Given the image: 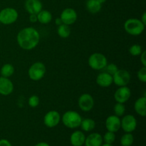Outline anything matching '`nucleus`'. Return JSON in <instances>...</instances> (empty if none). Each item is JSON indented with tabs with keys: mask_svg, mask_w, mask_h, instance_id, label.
Here are the masks:
<instances>
[{
	"mask_svg": "<svg viewBox=\"0 0 146 146\" xmlns=\"http://www.w3.org/2000/svg\"><path fill=\"white\" fill-rule=\"evenodd\" d=\"M17 43L22 49H34L38 46L40 41V34L36 29L33 27H26L18 33L17 36Z\"/></svg>",
	"mask_w": 146,
	"mask_h": 146,
	"instance_id": "nucleus-1",
	"label": "nucleus"
},
{
	"mask_svg": "<svg viewBox=\"0 0 146 146\" xmlns=\"http://www.w3.org/2000/svg\"><path fill=\"white\" fill-rule=\"evenodd\" d=\"M61 119L66 127L71 129H75L80 127L82 117L76 111H68L64 113Z\"/></svg>",
	"mask_w": 146,
	"mask_h": 146,
	"instance_id": "nucleus-2",
	"label": "nucleus"
},
{
	"mask_svg": "<svg viewBox=\"0 0 146 146\" xmlns=\"http://www.w3.org/2000/svg\"><path fill=\"white\" fill-rule=\"evenodd\" d=\"M145 24L138 19H128L124 23L125 31L132 36L141 35L145 30Z\"/></svg>",
	"mask_w": 146,
	"mask_h": 146,
	"instance_id": "nucleus-3",
	"label": "nucleus"
},
{
	"mask_svg": "<svg viewBox=\"0 0 146 146\" xmlns=\"http://www.w3.org/2000/svg\"><path fill=\"white\" fill-rule=\"evenodd\" d=\"M88 65L92 69L96 71L104 69L108 64L107 58L101 53H94L88 58Z\"/></svg>",
	"mask_w": 146,
	"mask_h": 146,
	"instance_id": "nucleus-4",
	"label": "nucleus"
},
{
	"mask_svg": "<svg viewBox=\"0 0 146 146\" xmlns=\"http://www.w3.org/2000/svg\"><path fill=\"white\" fill-rule=\"evenodd\" d=\"M46 66L42 62L37 61L29 67L28 71L29 77L31 80L38 81L42 79L46 74Z\"/></svg>",
	"mask_w": 146,
	"mask_h": 146,
	"instance_id": "nucleus-5",
	"label": "nucleus"
},
{
	"mask_svg": "<svg viewBox=\"0 0 146 146\" xmlns=\"http://www.w3.org/2000/svg\"><path fill=\"white\" fill-rule=\"evenodd\" d=\"M18 11L11 7H7L0 11V21L1 24L5 25L14 24L18 19Z\"/></svg>",
	"mask_w": 146,
	"mask_h": 146,
	"instance_id": "nucleus-6",
	"label": "nucleus"
},
{
	"mask_svg": "<svg viewBox=\"0 0 146 146\" xmlns=\"http://www.w3.org/2000/svg\"><path fill=\"white\" fill-rule=\"evenodd\" d=\"M131 74L128 71L124 69H118L113 75V81L118 86H128L131 81Z\"/></svg>",
	"mask_w": 146,
	"mask_h": 146,
	"instance_id": "nucleus-7",
	"label": "nucleus"
},
{
	"mask_svg": "<svg viewBox=\"0 0 146 146\" xmlns=\"http://www.w3.org/2000/svg\"><path fill=\"white\" fill-rule=\"evenodd\" d=\"M80 109L84 112L91 111L94 106V99L89 94H83L80 96L78 101Z\"/></svg>",
	"mask_w": 146,
	"mask_h": 146,
	"instance_id": "nucleus-8",
	"label": "nucleus"
},
{
	"mask_svg": "<svg viewBox=\"0 0 146 146\" xmlns=\"http://www.w3.org/2000/svg\"><path fill=\"white\" fill-rule=\"evenodd\" d=\"M61 121V115L56 111H50L45 114L44 117V123L50 128H54L59 124Z\"/></svg>",
	"mask_w": 146,
	"mask_h": 146,
	"instance_id": "nucleus-9",
	"label": "nucleus"
},
{
	"mask_svg": "<svg viewBox=\"0 0 146 146\" xmlns=\"http://www.w3.org/2000/svg\"><path fill=\"white\" fill-rule=\"evenodd\" d=\"M137 120L133 115H126L121 120V128L125 133H132L136 129Z\"/></svg>",
	"mask_w": 146,
	"mask_h": 146,
	"instance_id": "nucleus-10",
	"label": "nucleus"
},
{
	"mask_svg": "<svg viewBox=\"0 0 146 146\" xmlns=\"http://www.w3.org/2000/svg\"><path fill=\"white\" fill-rule=\"evenodd\" d=\"M78 15L75 9L72 8H66L62 11L60 16V19L62 23L66 25H71L76 21Z\"/></svg>",
	"mask_w": 146,
	"mask_h": 146,
	"instance_id": "nucleus-11",
	"label": "nucleus"
},
{
	"mask_svg": "<svg viewBox=\"0 0 146 146\" xmlns=\"http://www.w3.org/2000/svg\"><path fill=\"white\" fill-rule=\"evenodd\" d=\"M131 89L127 86H120L114 94V98H115L116 103L125 104L129 100V98H131Z\"/></svg>",
	"mask_w": 146,
	"mask_h": 146,
	"instance_id": "nucleus-12",
	"label": "nucleus"
},
{
	"mask_svg": "<svg viewBox=\"0 0 146 146\" xmlns=\"http://www.w3.org/2000/svg\"><path fill=\"white\" fill-rule=\"evenodd\" d=\"M106 128L107 131L115 133L121 128V119L115 115H109L106 120Z\"/></svg>",
	"mask_w": 146,
	"mask_h": 146,
	"instance_id": "nucleus-13",
	"label": "nucleus"
},
{
	"mask_svg": "<svg viewBox=\"0 0 146 146\" xmlns=\"http://www.w3.org/2000/svg\"><path fill=\"white\" fill-rule=\"evenodd\" d=\"M24 7L29 14H37L43 9L42 3L40 0H27Z\"/></svg>",
	"mask_w": 146,
	"mask_h": 146,
	"instance_id": "nucleus-14",
	"label": "nucleus"
},
{
	"mask_svg": "<svg viewBox=\"0 0 146 146\" xmlns=\"http://www.w3.org/2000/svg\"><path fill=\"white\" fill-rule=\"evenodd\" d=\"M14 91V84L9 78L0 77V94L9 96Z\"/></svg>",
	"mask_w": 146,
	"mask_h": 146,
	"instance_id": "nucleus-15",
	"label": "nucleus"
},
{
	"mask_svg": "<svg viewBox=\"0 0 146 146\" xmlns=\"http://www.w3.org/2000/svg\"><path fill=\"white\" fill-rule=\"evenodd\" d=\"M96 83L99 86L107 88L112 85L113 83V76L108 74L106 72L100 73L96 77Z\"/></svg>",
	"mask_w": 146,
	"mask_h": 146,
	"instance_id": "nucleus-16",
	"label": "nucleus"
},
{
	"mask_svg": "<svg viewBox=\"0 0 146 146\" xmlns=\"http://www.w3.org/2000/svg\"><path fill=\"white\" fill-rule=\"evenodd\" d=\"M103 142V137L101 134L98 133H93L86 137L84 144L86 146H101Z\"/></svg>",
	"mask_w": 146,
	"mask_h": 146,
	"instance_id": "nucleus-17",
	"label": "nucleus"
},
{
	"mask_svg": "<svg viewBox=\"0 0 146 146\" xmlns=\"http://www.w3.org/2000/svg\"><path fill=\"white\" fill-rule=\"evenodd\" d=\"M86 135L81 131H76L71 135L70 142L73 146H82L85 143Z\"/></svg>",
	"mask_w": 146,
	"mask_h": 146,
	"instance_id": "nucleus-18",
	"label": "nucleus"
},
{
	"mask_svg": "<svg viewBox=\"0 0 146 146\" xmlns=\"http://www.w3.org/2000/svg\"><path fill=\"white\" fill-rule=\"evenodd\" d=\"M134 109L139 115L145 117L146 115V97L142 96L136 100L134 104Z\"/></svg>",
	"mask_w": 146,
	"mask_h": 146,
	"instance_id": "nucleus-19",
	"label": "nucleus"
},
{
	"mask_svg": "<svg viewBox=\"0 0 146 146\" xmlns=\"http://www.w3.org/2000/svg\"><path fill=\"white\" fill-rule=\"evenodd\" d=\"M86 9L91 14H97L99 12L102 7V4L98 0H87Z\"/></svg>",
	"mask_w": 146,
	"mask_h": 146,
	"instance_id": "nucleus-20",
	"label": "nucleus"
},
{
	"mask_svg": "<svg viewBox=\"0 0 146 146\" xmlns=\"http://www.w3.org/2000/svg\"><path fill=\"white\" fill-rule=\"evenodd\" d=\"M38 21L42 24H47L52 20V14L47 10H41L37 14Z\"/></svg>",
	"mask_w": 146,
	"mask_h": 146,
	"instance_id": "nucleus-21",
	"label": "nucleus"
},
{
	"mask_svg": "<svg viewBox=\"0 0 146 146\" xmlns=\"http://www.w3.org/2000/svg\"><path fill=\"white\" fill-rule=\"evenodd\" d=\"M80 127L85 132L92 131L96 127V122L92 118H85L82 119Z\"/></svg>",
	"mask_w": 146,
	"mask_h": 146,
	"instance_id": "nucleus-22",
	"label": "nucleus"
},
{
	"mask_svg": "<svg viewBox=\"0 0 146 146\" xmlns=\"http://www.w3.org/2000/svg\"><path fill=\"white\" fill-rule=\"evenodd\" d=\"M71 28L69 26L64 24L58 26L57 29V34L61 38H66L69 37V36L71 35Z\"/></svg>",
	"mask_w": 146,
	"mask_h": 146,
	"instance_id": "nucleus-23",
	"label": "nucleus"
},
{
	"mask_svg": "<svg viewBox=\"0 0 146 146\" xmlns=\"http://www.w3.org/2000/svg\"><path fill=\"white\" fill-rule=\"evenodd\" d=\"M14 67L12 64H6L2 66L1 68V76L5 77V78H9L14 74Z\"/></svg>",
	"mask_w": 146,
	"mask_h": 146,
	"instance_id": "nucleus-24",
	"label": "nucleus"
},
{
	"mask_svg": "<svg viewBox=\"0 0 146 146\" xmlns=\"http://www.w3.org/2000/svg\"><path fill=\"white\" fill-rule=\"evenodd\" d=\"M134 142V137L131 133H126L121 138V144L122 146H131Z\"/></svg>",
	"mask_w": 146,
	"mask_h": 146,
	"instance_id": "nucleus-25",
	"label": "nucleus"
},
{
	"mask_svg": "<svg viewBox=\"0 0 146 146\" xmlns=\"http://www.w3.org/2000/svg\"><path fill=\"white\" fill-rule=\"evenodd\" d=\"M113 111L115 115H117L118 117L123 116L125 112V105L124 104H121V103H116V104L114 106Z\"/></svg>",
	"mask_w": 146,
	"mask_h": 146,
	"instance_id": "nucleus-26",
	"label": "nucleus"
},
{
	"mask_svg": "<svg viewBox=\"0 0 146 146\" xmlns=\"http://www.w3.org/2000/svg\"><path fill=\"white\" fill-rule=\"evenodd\" d=\"M129 53L133 56H138L141 54V53L143 52V48L141 46L138 45V44H133V45L131 46V47L128 49Z\"/></svg>",
	"mask_w": 146,
	"mask_h": 146,
	"instance_id": "nucleus-27",
	"label": "nucleus"
},
{
	"mask_svg": "<svg viewBox=\"0 0 146 146\" xmlns=\"http://www.w3.org/2000/svg\"><path fill=\"white\" fill-rule=\"evenodd\" d=\"M103 141H104L106 143L113 144L115 141V133L111 132V131H107V132L104 134V137H103Z\"/></svg>",
	"mask_w": 146,
	"mask_h": 146,
	"instance_id": "nucleus-28",
	"label": "nucleus"
},
{
	"mask_svg": "<svg viewBox=\"0 0 146 146\" xmlns=\"http://www.w3.org/2000/svg\"><path fill=\"white\" fill-rule=\"evenodd\" d=\"M39 98L36 95H33L30 96L28 100V104L31 108H36L39 105Z\"/></svg>",
	"mask_w": 146,
	"mask_h": 146,
	"instance_id": "nucleus-29",
	"label": "nucleus"
},
{
	"mask_svg": "<svg viewBox=\"0 0 146 146\" xmlns=\"http://www.w3.org/2000/svg\"><path fill=\"white\" fill-rule=\"evenodd\" d=\"M104 70H105V72L108 73V74L113 76L117 71H118V66H117V65H115V64H107L106 66L104 68Z\"/></svg>",
	"mask_w": 146,
	"mask_h": 146,
	"instance_id": "nucleus-30",
	"label": "nucleus"
},
{
	"mask_svg": "<svg viewBox=\"0 0 146 146\" xmlns=\"http://www.w3.org/2000/svg\"><path fill=\"white\" fill-rule=\"evenodd\" d=\"M137 76L141 82H146V66H143L142 68H140L137 74Z\"/></svg>",
	"mask_w": 146,
	"mask_h": 146,
	"instance_id": "nucleus-31",
	"label": "nucleus"
},
{
	"mask_svg": "<svg viewBox=\"0 0 146 146\" xmlns=\"http://www.w3.org/2000/svg\"><path fill=\"white\" fill-rule=\"evenodd\" d=\"M140 56H141V61L143 66H146V51H143Z\"/></svg>",
	"mask_w": 146,
	"mask_h": 146,
	"instance_id": "nucleus-32",
	"label": "nucleus"
},
{
	"mask_svg": "<svg viewBox=\"0 0 146 146\" xmlns=\"http://www.w3.org/2000/svg\"><path fill=\"white\" fill-rule=\"evenodd\" d=\"M0 146H12L11 143L7 139L0 140Z\"/></svg>",
	"mask_w": 146,
	"mask_h": 146,
	"instance_id": "nucleus-33",
	"label": "nucleus"
},
{
	"mask_svg": "<svg viewBox=\"0 0 146 146\" xmlns=\"http://www.w3.org/2000/svg\"><path fill=\"white\" fill-rule=\"evenodd\" d=\"M29 21L31 23H36L38 21V19H37V14H30L29 16Z\"/></svg>",
	"mask_w": 146,
	"mask_h": 146,
	"instance_id": "nucleus-34",
	"label": "nucleus"
},
{
	"mask_svg": "<svg viewBox=\"0 0 146 146\" xmlns=\"http://www.w3.org/2000/svg\"><path fill=\"white\" fill-rule=\"evenodd\" d=\"M141 21H142L145 25H146V13L145 12H144L143 14L142 17H141Z\"/></svg>",
	"mask_w": 146,
	"mask_h": 146,
	"instance_id": "nucleus-35",
	"label": "nucleus"
},
{
	"mask_svg": "<svg viewBox=\"0 0 146 146\" xmlns=\"http://www.w3.org/2000/svg\"><path fill=\"white\" fill-rule=\"evenodd\" d=\"M34 146H50L49 144L47 143L46 142H40V143H38L37 144H36Z\"/></svg>",
	"mask_w": 146,
	"mask_h": 146,
	"instance_id": "nucleus-36",
	"label": "nucleus"
},
{
	"mask_svg": "<svg viewBox=\"0 0 146 146\" xmlns=\"http://www.w3.org/2000/svg\"><path fill=\"white\" fill-rule=\"evenodd\" d=\"M55 23H56V25L58 26H58L61 25V24H63L62 21H61V19H60V17H59V18H56V19Z\"/></svg>",
	"mask_w": 146,
	"mask_h": 146,
	"instance_id": "nucleus-37",
	"label": "nucleus"
},
{
	"mask_svg": "<svg viewBox=\"0 0 146 146\" xmlns=\"http://www.w3.org/2000/svg\"><path fill=\"white\" fill-rule=\"evenodd\" d=\"M101 146H113L112 144H108V143H104V144H102Z\"/></svg>",
	"mask_w": 146,
	"mask_h": 146,
	"instance_id": "nucleus-38",
	"label": "nucleus"
},
{
	"mask_svg": "<svg viewBox=\"0 0 146 146\" xmlns=\"http://www.w3.org/2000/svg\"><path fill=\"white\" fill-rule=\"evenodd\" d=\"M98 1H99V2H100V3H101V4H104V3H105V2H106V1H107V0H98Z\"/></svg>",
	"mask_w": 146,
	"mask_h": 146,
	"instance_id": "nucleus-39",
	"label": "nucleus"
},
{
	"mask_svg": "<svg viewBox=\"0 0 146 146\" xmlns=\"http://www.w3.org/2000/svg\"><path fill=\"white\" fill-rule=\"evenodd\" d=\"M0 24H1V21H0Z\"/></svg>",
	"mask_w": 146,
	"mask_h": 146,
	"instance_id": "nucleus-40",
	"label": "nucleus"
}]
</instances>
